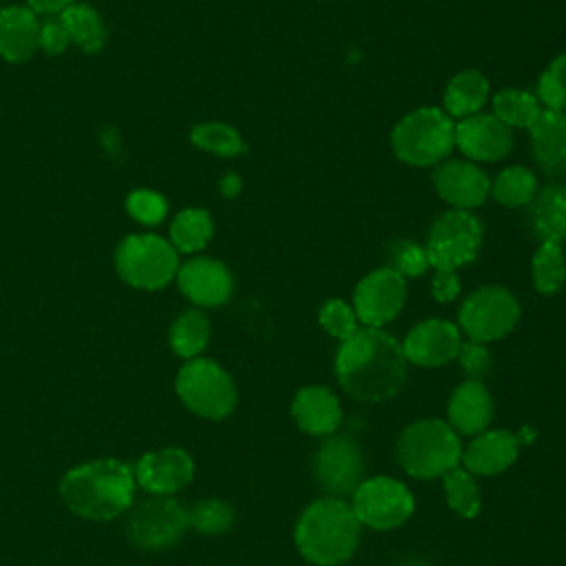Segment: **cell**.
<instances>
[{
	"label": "cell",
	"mask_w": 566,
	"mask_h": 566,
	"mask_svg": "<svg viewBox=\"0 0 566 566\" xmlns=\"http://www.w3.org/2000/svg\"><path fill=\"white\" fill-rule=\"evenodd\" d=\"M126 208L133 219L146 226H157L168 210L166 199L155 190H133L126 199Z\"/></svg>",
	"instance_id": "74e56055"
},
{
	"label": "cell",
	"mask_w": 566,
	"mask_h": 566,
	"mask_svg": "<svg viewBox=\"0 0 566 566\" xmlns=\"http://www.w3.org/2000/svg\"><path fill=\"white\" fill-rule=\"evenodd\" d=\"M402 566H431V564H427V562L420 559V557H411V559H407Z\"/></svg>",
	"instance_id": "ee69618b"
},
{
	"label": "cell",
	"mask_w": 566,
	"mask_h": 566,
	"mask_svg": "<svg viewBox=\"0 0 566 566\" xmlns=\"http://www.w3.org/2000/svg\"><path fill=\"white\" fill-rule=\"evenodd\" d=\"M537 190V175L526 166H509L500 170L491 181V195L504 208L528 206L535 199Z\"/></svg>",
	"instance_id": "f1b7e54d"
},
{
	"label": "cell",
	"mask_w": 566,
	"mask_h": 566,
	"mask_svg": "<svg viewBox=\"0 0 566 566\" xmlns=\"http://www.w3.org/2000/svg\"><path fill=\"white\" fill-rule=\"evenodd\" d=\"M520 444V436L506 429H486L478 436H471L469 444L462 447L460 467L480 478L497 475L517 460Z\"/></svg>",
	"instance_id": "d6986e66"
},
{
	"label": "cell",
	"mask_w": 566,
	"mask_h": 566,
	"mask_svg": "<svg viewBox=\"0 0 566 566\" xmlns=\"http://www.w3.org/2000/svg\"><path fill=\"white\" fill-rule=\"evenodd\" d=\"M188 528V511L170 495L142 500L126 524L128 539L144 551H161L181 539Z\"/></svg>",
	"instance_id": "8fae6325"
},
{
	"label": "cell",
	"mask_w": 566,
	"mask_h": 566,
	"mask_svg": "<svg viewBox=\"0 0 566 566\" xmlns=\"http://www.w3.org/2000/svg\"><path fill=\"white\" fill-rule=\"evenodd\" d=\"M462 374L467 376V380H482L489 376L491 367H493V358L491 352L484 343L478 340H462L458 356H455Z\"/></svg>",
	"instance_id": "f35d334b"
},
{
	"label": "cell",
	"mask_w": 566,
	"mask_h": 566,
	"mask_svg": "<svg viewBox=\"0 0 566 566\" xmlns=\"http://www.w3.org/2000/svg\"><path fill=\"white\" fill-rule=\"evenodd\" d=\"M190 142L197 148H201L206 153H212V155H219V157H239V155H245V150H248L239 130L230 124H223V122L197 124L190 130Z\"/></svg>",
	"instance_id": "d6a6232c"
},
{
	"label": "cell",
	"mask_w": 566,
	"mask_h": 566,
	"mask_svg": "<svg viewBox=\"0 0 566 566\" xmlns=\"http://www.w3.org/2000/svg\"><path fill=\"white\" fill-rule=\"evenodd\" d=\"M429 290H431V296L438 303H451L460 296L462 283H460V276L453 270H436L433 276H431Z\"/></svg>",
	"instance_id": "ab89813d"
},
{
	"label": "cell",
	"mask_w": 566,
	"mask_h": 566,
	"mask_svg": "<svg viewBox=\"0 0 566 566\" xmlns=\"http://www.w3.org/2000/svg\"><path fill=\"white\" fill-rule=\"evenodd\" d=\"M212 232V217L206 210L186 208L170 223V243L181 254H195L210 243Z\"/></svg>",
	"instance_id": "f546056e"
},
{
	"label": "cell",
	"mask_w": 566,
	"mask_h": 566,
	"mask_svg": "<svg viewBox=\"0 0 566 566\" xmlns=\"http://www.w3.org/2000/svg\"><path fill=\"white\" fill-rule=\"evenodd\" d=\"M531 281L537 294L555 296L566 283V256L564 245L542 241L531 259Z\"/></svg>",
	"instance_id": "484cf974"
},
{
	"label": "cell",
	"mask_w": 566,
	"mask_h": 566,
	"mask_svg": "<svg viewBox=\"0 0 566 566\" xmlns=\"http://www.w3.org/2000/svg\"><path fill=\"white\" fill-rule=\"evenodd\" d=\"M400 345L407 363L416 367H442L455 360L462 332L447 318H424L405 334Z\"/></svg>",
	"instance_id": "2e32d148"
},
{
	"label": "cell",
	"mask_w": 566,
	"mask_h": 566,
	"mask_svg": "<svg viewBox=\"0 0 566 566\" xmlns=\"http://www.w3.org/2000/svg\"><path fill=\"white\" fill-rule=\"evenodd\" d=\"M38 15L29 7L0 11V55L7 62H24L38 49Z\"/></svg>",
	"instance_id": "d4e9b609"
},
{
	"label": "cell",
	"mask_w": 566,
	"mask_h": 566,
	"mask_svg": "<svg viewBox=\"0 0 566 566\" xmlns=\"http://www.w3.org/2000/svg\"><path fill=\"white\" fill-rule=\"evenodd\" d=\"M495 413L493 396L482 380H462L447 400V422L458 436H478Z\"/></svg>",
	"instance_id": "ffe728a7"
},
{
	"label": "cell",
	"mask_w": 566,
	"mask_h": 566,
	"mask_svg": "<svg viewBox=\"0 0 566 566\" xmlns=\"http://www.w3.org/2000/svg\"><path fill=\"white\" fill-rule=\"evenodd\" d=\"M234 524V509L221 497L199 500L188 511V526L201 535H223Z\"/></svg>",
	"instance_id": "836d02e7"
},
{
	"label": "cell",
	"mask_w": 566,
	"mask_h": 566,
	"mask_svg": "<svg viewBox=\"0 0 566 566\" xmlns=\"http://www.w3.org/2000/svg\"><path fill=\"white\" fill-rule=\"evenodd\" d=\"M312 473L325 495L345 497L352 495L365 478V455L354 438L332 433L316 447Z\"/></svg>",
	"instance_id": "7c38bea8"
},
{
	"label": "cell",
	"mask_w": 566,
	"mask_h": 566,
	"mask_svg": "<svg viewBox=\"0 0 566 566\" xmlns=\"http://www.w3.org/2000/svg\"><path fill=\"white\" fill-rule=\"evenodd\" d=\"M219 188H221V192H223L226 197H234V195L241 190V179L230 172V175H226V177L221 179Z\"/></svg>",
	"instance_id": "7bdbcfd3"
},
{
	"label": "cell",
	"mask_w": 566,
	"mask_h": 566,
	"mask_svg": "<svg viewBox=\"0 0 566 566\" xmlns=\"http://www.w3.org/2000/svg\"><path fill=\"white\" fill-rule=\"evenodd\" d=\"M484 241V226L471 210L449 208L438 214L427 232L424 250L433 270H453L473 263Z\"/></svg>",
	"instance_id": "52a82bcc"
},
{
	"label": "cell",
	"mask_w": 566,
	"mask_h": 566,
	"mask_svg": "<svg viewBox=\"0 0 566 566\" xmlns=\"http://www.w3.org/2000/svg\"><path fill=\"white\" fill-rule=\"evenodd\" d=\"M177 396L197 416L221 420L237 407V387L232 376L210 358H192L177 374Z\"/></svg>",
	"instance_id": "8992f818"
},
{
	"label": "cell",
	"mask_w": 566,
	"mask_h": 566,
	"mask_svg": "<svg viewBox=\"0 0 566 566\" xmlns=\"http://www.w3.org/2000/svg\"><path fill=\"white\" fill-rule=\"evenodd\" d=\"M389 144L398 161L433 168L455 148V122L438 106H420L396 122Z\"/></svg>",
	"instance_id": "5b68a950"
},
{
	"label": "cell",
	"mask_w": 566,
	"mask_h": 566,
	"mask_svg": "<svg viewBox=\"0 0 566 566\" xmlns=\"http://www.w3.org/2000/svg\"><path fill=\"white\" fill-rule=\"evenodd\" d=\"M515 144L513 128L493 113H475L455 122V148L473 164H493L504 159Z\"/></svg>",
	"instance_id": "9a60e30c"
},
{
	"label": "cell",
	"mask_w": 566,
	"mask_h": 566,
	"mask_svg": "<svg viewBox=\"0 0 566 566\" xmlns=\"http://www.w3.org/2000/svg\"><path fill=\"white\" fill-rule=\"evenodd\" d=\"M407 358L396 336L378 327H358L336 349L338 385L360 402H385L407 380Z\"/></svg>",
	"instance_id": "6da1fadb"
},
{
	"label": "cell",
	"mask_w": 566,
	"mask_h": 566,
	"mask_svg": "<svg viewBox=\"0 0 566 566\" xmlns=\"http://www.w3.org/2000/svg\"><path fill=\"white\" fill-rule=\"evenodd\" d=\"M407 301V279L398 274L391 265L376 268L367 272L354 287L352 307L363 327L382 329L391 323L405 307Z\"/></svg>",
	"instance_id": "4fadbf2b"
},
{
	"label": "cell",
	"mask_w": 566,
	"mask_h": 566,
	"mask_svg": "<svg viewBox=\"0 0 566 566\" xmlns=\"http://www.w3.org/2000/svg\"><path fill=\"white\" fill-rule=\"evenodd\" d=\"M442 491L449 509L464 517L473 520L482 511V491L475 482V475H471L467 469L455 467L449 473L442 475Z\"/></svg>",
	"instance_id": "4dcf8cb0"
},
{
	"label": "cell",
	"mask_w": 566,
	"mask_h": 566,
	"mask_svg": "<svg viewBox=\"0 0 566 566\" xmlns=\"http://www.w3.org/2000/svg\"><path fill=\"white\" fill-rule=\"evenodd\" d=\"M318 325L338 343L347 340L352 334L358 332V327H363L358 323V316H356L352 303H347L343 298H329L321 305Z\"/></svg>",
	"instance_id": "d590c367"
},
{
	"label": "cell",
	"mask_w": 566,
	"mask_h": 566,
	"mask_svg": "<svg viewBox=\"0 0 566 566\" xmlns=\"http://www.w3.org/2000/svg\"><path fill=\"white\" fill-rule=\"evenodd\" d=\"M391 268L405 279H418L431 270V261L424 245L402 239L391 248Z\"/></svg>",
	"instance_id": "8d00e7d4"
},
{
	"label": "cell",
	"mask_w": 566,
	"mask_h": 566,
	"mask_svg": "<svg viewBox=\"0 0 566 566\" xmlns=\"http://www.w3.org/2000/svg\"><path fill=\"white\" fill-rule=\"evenodd\" d=\"M75 0H29V9L35 15H62Z\"/></svg>",
	"instance_id": "b9f144b4"
},
{
	"label": "cell",
	"mask_w": 566,
	"mask_h": 566,
	"mask_svg": "<svg viewBox=\"0 0 566 566\" xmlns=\"http://www.w3.org/2000/svg\"><path fill=\"white\" fill-rule=\"evenodd\" d=\"M431 184L436 195L455 210H475L491 195L489 175L469 159H444L433 166Z\"/></svg>",
	"instance_id": "5bb4252c"
},
{
	"label": "cell",
	"mask_w": 566,
	"mask_h": 566,
	"mask_svg": "<svg viewBox=\"0 0 566 566\" xmlns=\"http://www.w3.org/2000/svg\"><path fill=\"white\" fill-rule=\"evenodd\" d=\"M210 340V321L208 316L192 307L181 312L170 325V347L177 356L192 360L199 358Z\"/></svg>",
	"instance_id": "4316f807"
},
{
	"label": "cell",
	"mask_w": 566,
	"mask_h": 566,
	"mask_svg": "<svg viewBox=\"0 0 566 566\" xmlns=\"http://www.w3.org/2000/svg\"><path fill=\"white\" fill-rule=\"evenodd\" d=\"M60 22L64 24L69 40L73 44H77L82 51L95 53L104 46L106 29H104L99 15L95 13V9H91L88 4H71L60 15Z\"/></svg>",
	"instance_id": "1f68e13d"
},
{
	"label": "cell",
	"mask_w": 566,
	"mask_h": 566,
	"mask_svg": "<svg viewBox=\"0 0 566 566\" xmlns=\"http://www.w3.org/2000/svg\"><path fill=\"white\" fill-rule=\"evenodd\" d=\"M537 99L544 108L566 113V51L555 55L537 80Z\"/></svg>",
	"instance_id": "e575fe53"
},
{
	"label": "cell",
	"mask_w": 566,
	"mask_h": 566,
	"mask_svg": "<svg viewBox=\"0 0 566 566\" xmlns=\"http://www.w3.org/2000/svg\"><path fill=\"white\" fill-rule=\"evenodd\" d=\"M522 316L517 296L502 285L475 287L458 310V327L469 340L493 343L509 336Z\"/></svg>",
	"instance_id": "ba28073f"
},
{
	"label": "cell",
	"mask_w": 566,
	"mask_h": 566,
	"mask_svg": "<svg viewBox=\"0 0 566 566\" xmlns=\"http://www.w3.org/2000/svg\"><path fill=\"white\" fill-rule=\"evenodd\" d=\"M135 482L150 495H172L195 475V460L179 447L148 451L135 467Z\"/></svg>",
	"instance_id": "ac0fdd59"
},
{
	"label": "cell",
	"mask_w": 566,
	"mask_h": 566,
	"mask_svg": "<svg viewBox=\"0 0 566 566\" xmlns=\"http://www.w3.org/2000/svg\"><path fill=\"white\" fill-rule=\"evenodd\" d=\"M69 33L64 29V24L60 20H49L44 24H40V33H38V46L44 49L51 55L62 53L69 46Z\"/></svg>",
	"instance_id": "60d3db41"
},
{
	"label": "cell",
	"mask_w": 566,
	"mask_h": 566,
	"mask_svg": "<svg viewBox=\"0 0 566 566\" xmlns=\"http://www.w3.org/2000/svg\"><path fill=\"white\" fill-rule=\"evenodd\" d=\"M462 440L447 420L420 418L409 422L396 440L400 469L416 480L442 478L460 467Z\"/></svg>",
	"instance_id": "277c9868"
},
{
	"label": "cell",
	"mask_w": 566,
	"mask_h": 566,
	"mask_svg": "<svg viewBox=\"0 0 566 566\" xmlns=\"http://www.w3.org/2000/svg\"><path fill=\"white\" fill-rule=\"evenodd\" d=\"M135 484V473L128 464L102 458L66 471L60 482V495L71 513L104 522L133 504Z\"/></svg>",
	"instance_id": "3957f363"
},
{
	"label": "cell",
	"mask_w": 566,
	"mask_h": 566,
	"mask_svg": "<svg viewBox=\"0 0 566 566\" xmlns=\"http://www.w3.org/2000/svg\"><path fill=\"white\" fill-rule=\"evenodd\" d=\"M531 153L537 168L548 177L566 175V113L542 108L528 128Z\"/></svg>",
	"instance_id": "7402d4cb"
},
{
	"label": "cell",
	"mask_w": 566,
	"mask_h": 566,
	"mask_svg": "<svg viewBox=\"0 0 566 566\" xmlns=\"http://www.w3.org/2000/svg\"><path fill=\"white\" fill-rule=\"evenodd\" d=\"M528 223L537 241H566V184H548L528 203Z\"/></svg>",
	"instance_id": "cb8c5ba5"
},
{
	"label": "cell",
	"mask_w": 566,
	"mask_h": 566,
	"mask_svg": "<svg viewBox=\"0 0 566 566\" xmlns=\"http://www.w3.org/2000/svg\"><path fill=\"white\" fill-rule=\"evenodd\" d=\"M491 113L509 128L528 130L542 113V104L535 93L522 88H502L491 95Z\"/></svg>",
	"instance_id": "83f0119b"
},
{
	"label": "cell",
	"mask_w": 566,
	"mask_h": 566,
	"mask_svg": "<svg viewBox=\"0 0 566 566\" xmlns=\"http://www.w3.org/2000/svg\"><path fill=\"white\" fill-rule=\"evenodd\" d=\"M360 531L363 524L345 497L323 495L301 511L294 544L314 566H340L354 557Z\"/></svg>",
	"instance_id": "7a4b0ae2"
},
{
	"label": "cell",
	"mask_w": 566,
	"mask_h": 566,
	"mask_svg": "<svg viewBox=\"0 0 566 566\" xmlns=\"http://www.w3.org/2000/svg\"><path fill=\"white\" fill-rule=\"evenodd\" d=\"M486 102H491V84L478 69H464L455 73L442 93V111L453 122L482 113Z\"/></svg>",
	"instance_id": "603a6c76"
},
{
	"label": "cell",
	"mask_w": 566,
	"mask_h": 566,
	"mask_svg": "<svg viewBox=\"0 0 566 566\" xmlns=\"http://www.w3.org/2000/svg\"><path fill=\"white\" fill-rule=\"evenodd\" d=\"M292 418L296 427L310 436H332L343 420L338 396L325 385L301 387L292 400Z\"/></svg>",
	"instance_id": "44dd1931"
},
{
	"label": "cell",
	"mask_w": 566,
	"mask_h": 566,
	"mask_svg": "<svg viewBox=\"0 0 566 566\" xmlns=\"http://www.w3.org/2000/svg\"><path fill=\"white\" fill-rule=\"evenodd\" d=\"M358 522L374 531H391L402 526L413 509V493L405 482L391 475H374L358 484L349 500Z\"/></svg>",
	"instance_id": "30bf717a"
},
{
	"label": "cell",
	"mask_w": 566,
	"mask_h": 566,
	"mask_svg": "<svg viewBox=\"0 0 566 566\" xmlns=\"http://www.w3.org/2000/svg\"><path fill=\"white\" fill-rule=\"evenodd\" d=\"M119 276L139 290L166 287L179 270V252L157 234H130L115 254Z\"/></svg>",
	"instance_id": "9c48e42d"
},
{
	"label": "cell",
	"mask_w": 566,
	"mask_h": 566,
	"mask_svg": "<svg viewBox=\"0 0 566 566\" xmlns=\"http://www.w3.org/2000/svg\"><path fill=\"white\" fill-rule=\"evenodd\" d=\"M177 285L181 294L197 307L226 305L234 292L230 270L210 256H192L177 270Z\"/></svg>",
	"instance_id": "e0dca14e"
}]
</instances>
